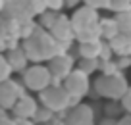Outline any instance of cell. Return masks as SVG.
<instances>
[{"instance_id": "6da1fadb", "label": "cell", "mask_w": 131, "mask_h": 125, "mask_svg": "<svg viewBox=\"0 0 131 125\" xmlns=\"http://www.w3.org/2000/svg\"><path fill=\"white\" fill-rule=\"evenodd\" d=\"M129 89L127 79L123 73H116V75H100L94 79V93L108 100H119Z\"/></svg>"}, {"instance_id": "7a4b0ae2", "label": "cell", "mask_w": 131, "mask_h": 125, "mask_svg": "<svg viewBox=\"0 0 131 125\" xmlns=\"http://www.w3.org/2000/svg\"><path fill=\"white\" fill-rule=\"evenodd\" d=\"M87 90H89V77L85 73L71 71L70 75L66 77V93H70L73 96V100H79L81 96H85Z\"/></svg>"}, {"instance_id": "3957f363", "label": "cell", "mask_w": 131, "mask_h": 125, "mask_svg": "<svg viewBox=\"0 0 131 125\" xmlns=\"http://www.w3.org/2000/svg\"><path fill=\"white\" fill-rule=\"evenodd\" d=\"M93 123H94V113L91 106L79 104L73 108V112L70 113V117L66 119L64 125H93Z\"/></svg>"}, {"instance_id": "277c9868", "label": "cell", "mask_w": 131, "mask_h": 125, "mask_svg": "<svg viewBox=\"0 0 131 125\" xmlns=\"http://www.w3.org/2000/svg\"><path fill=\"white\" fill-rule=\"evenodd\" d=\"M108 44H110L112 52L118 54V56H129V52H131V40L125 35L114 37L112 40H108Z\"/></svg>"}, {"instance_id": "5b68a950", "label": "cell", "mask_w": 131, "mask_h": 125, "mask_svg": "<svg viewBox=\"0 0 131 125\" xmlns=\"http://www.w3.org/2000/svg\"><path fill=\"white\" fill-rule=\"evenodd\" d=\"M98 31H100V39H106L112 40L114 37H118V27H116V21L114 17H106V19H98Z\"/></svg>"}, {"instance_id": "8992f818", "label": "cell", "mask_w": 131, "mask_h": 125, "mask_svg": "<svg viewBox=\"0 0 131 125\" xmlns=\"http://www.w3.org/2000/svg\"><path fill=\"white\" fill-rule=\"evenodd\" d=\"M102 112H104V117H108V119H116V121L123 116V108H122V104H119V100L104 102V104H102Z\"/></svg>"}, {"instance_id": "52a82bcc", "label": "cell", "mask_w": 131, "mask_h": 125, "mask_svg": "<svg viewBox=\"0 0 131 125\" xmlns=\"http://www.w3.org/2000/svg\"><path fill=\"white\" fill-rule=\"evenodd\" d=\"M114 21H116V27H118V33H119V35H125V37L131 35V12L116 14Z\"/></svg>"}, {"instance_id": "ba28073f", "label": "cell", "mask_w": 131, "mask_h": 125, "mask_svg": "<svg viewBox=\"0 0 131 125\" xmlns=\"http://www.w3.org/2000/svg\"><path fill=\"white\" fill-rule=\"evenodd\" d=\"M108 10H112L114 14H123L131 12V0H108Z\"/></svg>"}, {"instance_id": "9c48e42d", "label": "cell", "mask_w": 131, "mask_h": 125, "mask_svg": "<svg viewBox=\"0 0 131 125\" xmlns=\"http://www.w3.org/2000/svg\"><path fill=\"white\" fill-rule=\"evenodd\" d=\"M98 69H100V60L98 58H94V60H83L81 58V64H79V71L81 73L89 75V73L98 71Z\"/></svg>"}, {"instance_id": "30bf717a", "label": "cell", "mask_w": 131, "mask_h": 125, "mask_svg": "<svg viewBox=\"0 0 131 125\" xmlns=\"http://www.w3.org/2000/svg\"><path fill=\"white\" fill-rule=\"evenodd\" d=\"M119 104H122V108H123V113H129L131 116V87L125 90V94L119 98Z\"/></svg>"}, {"instance_id": "8fae6325", "label": "cell", "mask_w": 131, "mask_h": 125, "mask_svg": "<svg viewBox=\"0 0 131 125\" xmlns=\"http://www.w3.org/2000/svg\"><path fill=\"white\" fill-rule=\"evenodd\" d=\"M114 64H116V67H118V71L122 73L125 67H129V65H131V58L129 56H116L114 58Z\"/></svg>"}, {"instance_id": "7c38bea8", "label": "cell", "mask_w": 131, "mask_h": 125, "mask_svg": "<svg viewBox=\"0 0 131 125\" xmlns=\"http://www.w3.org/2000/svg\"><path fill=\"white\" fill-rule=\"evenodd\" d=\"M87 2V8H91V10H100V8H106L108 6V0H85Z\"/></svg>"}, {"instance_id": "4fadbf2b", "label": "cell", "mask_w": 131, "mask_h": 125, "mask_svg": "<svg viewBox=\"0 0 131 125\" xmlns=\"http://www.w3.org/2000/svg\"><path fill=\"white\" fill-rule=\"evenodd\" d=\"M116 125H131V116H129V113L122 116V117L118 119V123H116Z\"/></svg>"}, {"instance_id": "5bb4252c", "label": "cell", "mask_w": 131, "mask_h": 125, "mask_svg": "<svg viewBox=\"0 0 131 125\" xmlns=\"http://www.w3.org/2000/svg\"><path fill=\"white\" fill-rule=\"evenodd\" d=\"M116 123H118V121H116V119H108V117H104V119L100 121V123H98V125H116Z\"/></svg>"}, {"instance_id": "9a60e30c", "label": "cell", "mask_w": 131, "mask_h": 125, "mask_svg": "<svg viewBox=\"0 0 131 125\" xmlns=\"http://www.w3.org/2000/svg\"><path fill=\"white\" fill-rule=\"evenodd\" d=\"M64 2H66L68 6H75V4H79L81 0H64Z\"/></svg>"}, {"instance_id": "2e32d148", "label": "cell", "mask_w": 131, "mask_h": 125, "mask_svg": "<svg viewBox=\"0 0 131 125\" xmlns=\"http://www.w3.org/2000/svg\"><path fill=\"white\" fill-rule=\"evenodd\" d=\"M129 58H131V52H129Z\"/></svg>"}]
</instances>
